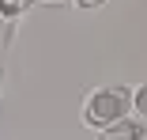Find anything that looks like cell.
<instances>
[{
    "instance_id": "2",
    "label": "cell",
    "mask_w": 147,
    "mask_h": 140,
    "mask_svg": "<svg viewBox=\"0 0 147 140\" xmlns=\"http://www.w3.org/2000/svg\"><path fill=\"white\" fill-rule=\"evenodd\" d=\"M98 140H147V125L128 114V118H121V121L98 129Z\"/></svg>"
},
{
    "instance_id": "4",
    "label": "cell",
    "mask_w": 147,
    "mask_h": 140,
    "mask_svg": "<svg viewBox=\"0 0 147 140\" xmlns=\"http://www.w3.org/2000/svg\"><path fill=\"white\" fill-rule=\"evenodd\" d=\"M102 4H109V0H76V8H83V12H91V8H102Z\"/></svg>"
},
{
    "instance_id": "1",
    "label": "cell",
    "mask_w": 147,
    "mask_h": 140,
    "mask_svg": "<svg viewBox=\"0 0 147 140\" xmlns=\"http://www.w3.org/2000/svg\"><path fill=\"white\" fill-rule=\"evenodd\" d=\"M132 114V87L128 83H102L83 99V125H91L94 133L121 121Z\"/></svg>"
},
{
    "instance_id": "3",
    "label": "cell",
    "mask_w": 147,
    "mask_h": 140,
    "mask_svg": "<svg viewBox=\"0 0 147 140\" xmlns=\"http://www.w3.org/2000/svg\"><path fill=\"white\" fill-rule=\"evenodd\" d=\"M132 118H140L147 125V80L132 87Z\"/></svg>"
}]
</instances>
